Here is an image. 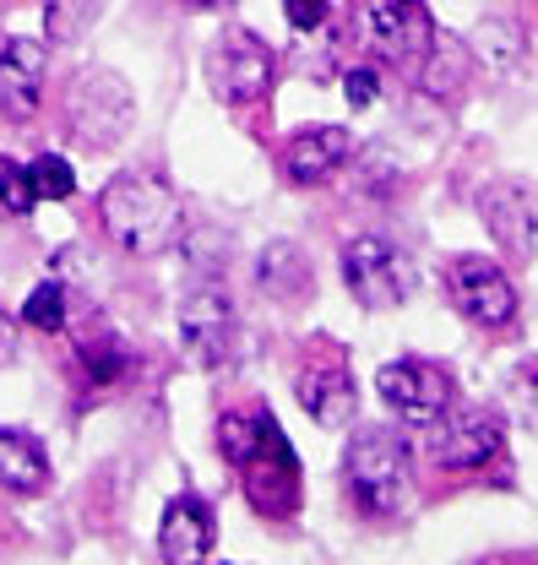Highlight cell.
Returning a JSON list of instances; mask_svg holds the SVG:
<instances>
[{
  "instance_id": "6da1fadb",
  "label": "cell",
  "mask_w": 538,
  "mask_h": 565,
  "mask_svg": "<svg viewBox=\"0 0 538 565\" xmlns=\"http://www.w3.org/2000/svg\"><path fill=\"white\" fill-rule=\"evenodd\" d=\"M218 446H223V457L240 468V479L251 484L262 511H288V505H294L299 468H294L288 435L277 429L272 414H262V408H245V414L234 408V414H223V419H218Z\"/></svg>"
},
{
  "instance_id": "7a4b0ae2",
  "label": "cell",
  "mask_w": 538,
  "mask_h": 565,
  "mask_svg": "<svg viewBox=\"0 0 538 565\" xmlns=\"http://www.w3.org/2000/svg\"><path fill=\"white\" fill-rule=\"evenodd\" d=\"M98 212H104L109 239L120 250H131V256L169 250L180 239V223H186L175 191L163 180H152V174H120V180H109L104 196H98Z\"/></svg>"
},
{
  "instance_id": "3957f363",
  "label": "cell",
  "mask_w": 538,
  "mask_h": 565,
  "mask_svg": "<svg viewBox=\"0 0 538 565\" xmlns=\"http://www.w3.org/2000/svg\"><path fill=\"white\" fill-rule=\"evenodd\" d=\"M408 473H413V457H408V440L392 429H359L348 457H342V479L348 494L359 500L365 516H392L408 494Z\"/></svg>"
},
{
  "instance_id": "277c9868",
  "label": "cell",
  "mask_w": 538,
  "mask_h": 565,
  "mask_svg": "<svg viewBox=\"0 0 538 565\" xmlns=\"http://www.w3.org/2000/svg\"><path fill=\"white\" fill-rule=\"evenodd\" d=\"M354 39L392 66H419L435 44V17L424 0H354Z\"/></svg>"
},
{
  "instance_id": "5b68a950",
  "label": "cell",
  "mask_w": 538,
  "mask_h": 565,
  "mask_svg": "<svg viewBox=\"0 0 538 565\" xmlns=\"http://www.w3.org/2000/svg\"><path fill=\"white\" fill-rule=\"evenodd\" d=\"M207 82L212 93L229 104V109H256L272 98V82H277V55L251 33V28H229L212 55H207Z\"/></svg>"
},
{
  "instance_id": "8992f818",
  "label": "cell",
  "mask_w": 538,
  "mask_h": 565,
  "mask_svg": "<svg viewBox=\"0 0 538 565\" xmlns=\"http://www.w3.org/2000/svg\"><path fill=\"white\" fill-rule=\"evenodd\" d=\"M131 87L126 76L109 66H93L82 71L71 82L66 93V120H71V137L82 147H115V141L131 131Z\"/></svg>"
},
{
  "instance_id": "52a82bcc",
  "label": "cell",
  "mask_w": 538,
  "mask_h": 565,
  "mask_svg": "<svg viewBox=\"0 0 538 565\" xmlns=\"http://www.w3.org/2000/svg\"><path fill=\"white\" fill-rule=\"evenodd\" d=\"M342 278L365 310H392L413 294V262L403 256L398 239L387 234H359L342 245Z\"/></svg>"
},
{
  "instance_id": "ba28073f",
  "label": "cell",
  "mask_w": 538,
  "mask_h": 565,
  "mask_svg": "<svg viewBox=\"0 0 538 565\" xmlns=\"http://www.w3.org/2000/svg\"><path fill=\"white\" fill-rule=\"evenodd\" d=\"M376 392H381V403L408 424L446 419V408H452V397H457L452 375H446L441 364H430V359H392V364L376 375Z\"/></svg>"
},
{
  "instance_id": "9c48e42d",
  "label": "cell",
  "mask_w": 538,
  "mask_h": 565,
  "mask_svg": "<svg viewBox=\"0 0 538 565\" xmlns=\"http://www.w3.org/2000/svg\"><path fill=\"white\" fill-rule=\"evenodd\" d=\"M446 288H452V305L468 316L473 327L500 332V327L517 321V288L489 256H457L446 267Z\"/></svg>"
},
{
  "instance_id": "30bf717a",
  "label": "cell",
  "mask_w": 538,
  "mask_h": 565,
  "mask_svg": "<svg viewBox=\"0 0 538 565\" xmlns=\"http://www.w3.org/2000/svg\"><path fill=\"white\" fill-rule=\"evenodd\" d=\"M180 343L202 370H223L234 359V305L223 288H197L180 305Z\"/></svg>"
},
{
  "instance_id": "8fae6325",
  "label": "cell",
  "mask_w": 538,
  "mask_h": 565,
  "mask_svg": "<svg viewBox=\"0 0 538 565\" xmlns=\"http://www.w3.org/2000/svg\"><path fill=\"white\" fill-rule=\"evenodd\" d=\"M435 462L441 468H457V473H473V468H489L500 451H506V424L495 419V414H484V408H473V414H452V419L441 424V435H435Z\"/></svg>"
},
{
  "instance_id": "7c38bea8",
  "label": "cell",
  "mask_w": 538,
  "mask_h": 565,
  "mask_svg": "<svg viewBox=\"0 0 538 565\" xmlns=\"http://www.w3.org/2000/svg\"><path fill=\"white\" fill-rule=\"evenodd\" d=\"M212 539H218L212 505L202 494H175L163 522H158V555L169 565H197L212 555Z\"/></svg>"
},
{
  "instance_id": "4fadbf2b",
  "label": "cell",
  "mask_w": 538,
  "mask_h": 565,
  "mask_svg": "<svg viewBox=\"0 0 538 565\" xmlns=\"http://www.w3.org/2000/svg\"><path fill=\"white\" fill-rule=\"evenodd\" d=\"M348 158H354V137L342 126H305L283 147V174L294 185H327Z\"/></svg>"
},
{
  "instance_id": "5bb4252c",
  "label": "cell",
  "mask_w": 538,
  "mask_h": 565,
  "mask_svg": "<svg viewBox=\"0 0 538 565\" xmlns=\"http://www.w3.org/2000/svg\"><path fill=\"white\" fill-rule=\"evenodd\" d=\"M478 207H484L489 234H495L517 262H528V256L538 250V207H534V196H528L523 185H511V180H506V185H489Z\"/></svg>"
},
{
  "instance_id": "9a60e30c",
  "label": "cell",
  "mask_w": 538,
  "mask_h": 565,
  "mask_svg": "<svg viewBox=\"0 0 538 565\" xmlns=\"http://www.w3.org/2000/svg\"><path fill=\"white\" fill-rule=\"evenodd\" d=\"M44 98V44L33 39H6L0 50V109L11 120H28Z\"/></svg>"
},
{
  "instance_id": "2e32d148",
  "label": "cell",
  "mask_w": 538,
  "mask_h": 565,
  "mask_svg": "<svg viewBox=\"0 0 538 565\" xmlns=\"http://www.w3.org/2000/svg\"><path fill=\"white\" fill-rule=\"evenodd\" d=\"M299 403H305V414L316 424H327V429H337V424L354 419V408H359V397H354V375L342 370V364H305L299 370Z\"/></svg>"
},
{
  "instance_id": "e0dca14e",
  "label": "cell",
  "mask_w": 538,
  "mask_h": 565,
  "mask_svg": "<svg viewBox=\"0 0 538 565\" xmlns=\"http://www.w3.org/2000/svg\"><path fill=\"white\" fill-rule=\"evenodd\" d=\"M0 484L11 494H39L50 484V457L33 435L22 429H0Z\"/></svg>"
},
{
  "instance_id": "ac0fdd59",
  "label": "cell",
  "mask_w": 538,
  "mask_h": 565,
  "mask_svg": "<svg viewBox=\"0 0 538 565\" xmlns=\"http://www.w3.org/2000/svg\"><path fill=\"white\" fill-rule=\"evenodd\" d=\"M256 282H262V294H267V299L294 305V299L305 294V282H310V267H305L299 245H294V239L267 245V250H262V267H256Z\"/></svg>"
},
{
  "instance_id": "d6986e66",
  "label": "cell",
  "mask_w": 538,
  "mask_h": 565,
  "mask_svg": "<svg viewBox=\"0 0 538 565\" xmlns=\"http://www.w3.org/2000/svg\"><path fill=\"white\" fill-rule=\"evenodd\" d=\"M419 87L430 93V98H452L463 82H468V50L457 44V39H441L435 33V44L424 50V61H419Z\"/></svg>"
},
{
  "instance_id": "ffe728a7",
  "label": "cell",
  "mask_w": 538,
  "mask_h": 565,
  "mask_svg": "<svg viewBox=\"0 0 538 565\" xmlns=\"http://www.w3.org/2000/svg\"><path fill=\"white\" fill-rule=\"evenodd\" d=\"M76 353H82V364H87V375H93L98 386H109V381H120V375L131 370V349H126L120 332H109V327L76 338Z\"/></svg>"
},
{
  "instance_id": "44dd1931",
  "label": "cell",
  "mask_w": 538,
  "mask_h": 565,
  "mask_svg": "<svg viewBox=\"0 0 538 565\" xmlns=\"http://www.w3.org/2000/svg\"><path fill=\"white\" fill-rule=\"evenodd\" d=\"M22 321L39 327V332H66V282H39L28 299H22Z\"/></svg>"
},
{
  "instance_id": "7402d4cb",
  "label": "cell",
  "mask_w": 538,
  "mask_h": 565,
  "mask_svg": "<svg viewBox=\"0 0 538 565\" xmlns=\"http://www.w3.org/2000/svg\"><path fill=\"white\" fill-rule=\"evenodd\" d=\"M33 207H39L33 169H22L17 158H0V212H11V217H28Z\"/></svg>"
},
{
  "instance_id": "603a6c76",
  "label": "cell",
  "mask_w": 538,
  "mask_h": 565,
  "mask_svg": "<svg viewBox=\"0 0 538 565\" xmlns=\"http://www.w3.org/2000/svg\"><path fill=\"white\" fill-rule=\"evenodd\" d=\"M93 11H98V0H44V17H50V39H55V44H71V39H82V33H87V22H93Z\"/></svg>"
},
{
  "instance_id": "cb8c5ba5",
  "label": "cell",
  "mask_w": 538,
  "mask_h": 565,
  "mask_svg": "<svg viewBox=\"0 0 538 565\" xmlns=\"http://www.w3.org/2000/svg\"><path fill=\"white\" fill-rule=\"evenodd\" d=\"M33 185H39V196H50V202H66L71 191H76V174H71L66 158L44 152V158L33 163Z\"/></svg>"
},
{
  "instance_id": "d4e9b609",
  "label": "cell",
  "mask_w": 538,
  "mask_h": 565,
  "mask_svg": "<svg viewBox=\"0 0 538 565\" xmlns=\"http://www.w3.org/2000/svg\"><path fill=\"white\" fill-rule=\"evenodd\" d=\"M342 93H348V104H354V109H370V104H376V93H381V76H376L370 66H354L348 71V82H342Z\"/></svg>"
},
{
  "instance_id": "484cf974",
  "label": "cell",
  "mask_w": 538,
  "mask_h": 565,
  "mask_svg": "<svg viewBox=\"0 0 538 565\" xmlns=\"http://www.w3.org/2000/svg\"><path fill=\"white\" fill-rule=\"evenodd\" d=\"M283 11H288V22L299 33H316L327 22V0H283Z\"/></svg>"
},
{
  "instance_id": "4316f807",
  "label": "cell",
  "mask_w": 538,
  "mask_h": 565,
  "mask_svg": "<svg viewBox=\"0 0 538 565\" xmlns=\"http://www.w3.org/2000/svg\"><path fill=\"white\" fill-rule=\"evenodd\" d=\"M11 353H17V327H11V316L0 310V364H11Z\"/></svg>"
},
{
  "instance_id": "83f0119b",
  "label": "cell",
  "mask_w": 538,
  "mask_h": 565,
  "mask_svg": "<svg viewBox=\"0 0 538 565\" xmlns=\"http://www.w3.org/2000/svg\"><path fill=\"white\" fill-rule=\"evenodd\" d=\"M186 6H197V11H223V6H234V0H186Z\"/></svg>"
}]
</instances>
